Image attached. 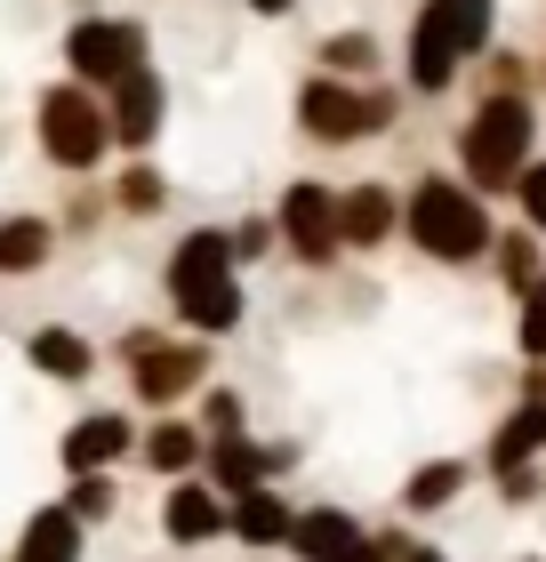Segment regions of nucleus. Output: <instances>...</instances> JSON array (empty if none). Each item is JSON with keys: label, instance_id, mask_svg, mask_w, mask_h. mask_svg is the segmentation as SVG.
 <instances>
[{"label": "nucleus", "instance_id": "nucleus-35", "mask_svg": "<svg viewBox=\"0 0 546 562\" xmlns=\"http://www.w3.org/2000/svg\"><path fill=\"white\" fill-rule=\"evenodd\" d=\"M514 402H538V411H546V362H523V370H514Z\"/></svg>", "mask_w": 546, "mask_h": 562}, {"label": "nucleus", "instance_id": "nucleus-5", "mask_svg": "<svg viewBox=\"0 0 546 562\" xmlns=\"http://www.w3.org/2000/svg\"><path fill=\"white\" fill-rule=\"evenodd\" d=\"M113 362L129 378V411L161 418V411H193V394L218 378V346L186 338V329H169V322H129L113 338Z\"/></svg>", "mask_w": 546, "mask_h": 562}, {"label": "nucleus", "instance_id": "nucleus-8", "mask_svg": "<svg viewBox=\"0 0 546 562\" xmlns=\"http://www.w3.org/2000/svg\"><path fill=\"white\" fill-rule=\"evenodd\" d=\"M266 217H274L281 258H290L298 273H337L346 266V249H337V186L330 177H281Z\"/></svg>", "mask_w": 546, "mask_h": 562}, {"label": "nucleus", "instance_id": "nucleus-23", "mask_svg": "<svg viewBox=\"0 0 546 562\" xmlns=\"http://www.w3.org/2000/svg\"><path fill=\"white\" fill-rule=\"evenodd\" d=\"M531 458H546V411L538 402H506V411L490 418V434H482L475 467H531Z\"/></svg>", "mask_w": 546, "mask_h": 562}, {"label": "nucleus", "instance_id": "nucleus-14", "mask_svg": "<svg viewBox=\"0 0 546 562\" xmlns=\"http://www.w3.org/2000/svg\"><path fill=\"white\" fill-rule=\"evenodd\" d=\"M482 482V467L466 450H434L419 458V467L402 474V491H394V515L402 522H442V515H458V498Z\"/></svg>", "mask_w": 546, "mask_h": 562}, {"label": "nucleus", "instance_id": "nucleus-24", "mask_svg": "<svg viewBox=\"0 0 546 562\" xmlns=\"http://www.w3.org/2000/svg\"><path fill=\"white\" fill-rule=\"evenodd\" d=\"M458 97L475 105V97H531L538 105V81H531V48H482L475 65H466V81H458Z\"/></svg>", "mask_w": 546, "mask_h": 562}, {"label": "nucleus", "instance_id": "nucleus-21", "mask_svg": "<svg viewBox=\"0 0 546 562\" xmlns=\"http://www.w3.org/2000/svg\"><path fill=\"white\" fill-rule=\"evenodd\" d=\"M361 530H370V522H361L346 498H298V522H290V547H281V554H290V562H330V554H346Z\"/></svg>", "mask_w": 546, "mask_h": 562}, {"label": "nucleus", "instance_id": "nucleus-18", "mask_svg": "<svg viewBox=\"0 0 546 562\" xmlns=\"http://www.w3.org/2000/svg\"><path fill=\"white\" fill-rule=\"evenodd\" d=\"M314 72H330V81H386L394 72V41L378 33V24H330V33H314Z\"/></svg>", "mask_w": 546, "mask_h": 562}, {"label": "nucleus", "instance_id": "nucleus-38", "mask_svg": "<svg viewBox=\"0 0 546 562\" xmlns=\"http://www.w3.org/2000/svg\"><path fill=\"white\" fill-rule=\"evenodd\" d=\"M531 81H538V105H546V41L531 48Z\"/></svg>", "mask_w": 546, "mask_h": 562}, {"label": "nucleus", "instance_id": "nucleus-3", "mask_svg": "<svg viewBox=\"0 0 546 562\" xmlns=\"http://www.w3.org/2000/svg\"><path fill=\"white\" fill-rule=\"evenodd\" d=\"M499 241V210L458 186V169H410L402 186V249H419L434 273H475Z\"/></svg>", "mask_w": 546, "mask_h": 562}, {"label": "nucleus", "instance_id": "nucleus-30", "mask_svg": "<svg viewBox=\"0 0 546 562\" xmlns=\"http://www.w3.org/2000/svg\"><path fill=\"white\" fill-rule=\"evenodd\" d=\"M225 249H233V266H242V273H257L266 258H281V241H274V217H266V210H242V217L225 225Z\"/></svg>", "mask_w": 546, "mask_h": 562}, {"label": "nucleus", "instance_id": "nucleus-37", "mask_svg": "<svg viewBox=\"0 0 546 562\" xmlns=\"http://www.w3.org/2000/svg\"><path fill=\"white\" fill-rule=\"evenodd\" d=\"M402 562H458V554L442 547V539H410V554H402Z\"/></svg>", "mask_w": 546, "mask_h": 562}, {"label": "nucleus", "instance_id": "nucleus-20", "mask_svg": "<svg viewBox=\"0 0 546 562\" xmlns=\"http://www.w3.org/2000/svg\"><path fill=\"white\" fill-rule=\"evenodd\" d=\"M105 201H113L121 225H161V217L177 210V177L153 161V153H137V161H121V169L105 177Z\"/></svg>", "mask_w": 546, "mask_h": 562}, {"label": "nucleus", "instance_id": "nucleus-9", "mask_svg": "<svg viewBox=\"0 0 546 562\" xmlns=\"http://www.w3.org/2000/svg\"><path fill=\"white\" fill-rule=\"evenodd\" d=\"M290 130L314 145V153H354V145H370V130H361V89H354V81H330V72L305 65L298 89H290Z\"/></svg>", "mask_w": 546, "mask_h": 562}, {"label": "nucleus", "instance_id": "nucleus-4", "mask_svg": "<svg viewBox=\"0 0 546 562\" xmlns=\"http://www.w3.org/2000/svg\"><path fill=\"white\" fill-rule=\"evenodd\" d=\"M531 161H538V105L531 97H475V105L450 121V169L490 210L514 193V177Z\"/></svg>", "mask_w": 546, "mask_h": 562}, {"label": "nucleus", "instance_id": "nucleus-31", "mask_svg": "<svg viewBox=\"0 0 546 562\" xmlns=\"http://www.w3.org/2000/svg\"><path fill=\"white\" fill-rule=\"evenodd\" d=\"M514 362H546V281L514 297Z\"/></svg>", "mask_w": 546, "mask_h": 562}, {"label": "nucleus", "instance_id": "nucleus-34", "mask_svg": "<svg viewBox=\"0 0 546 562\" xmlns=\"http://www.w3.org/2000/svg\"><path fill=\"white\" fill-rule=\"evenodd\" d=\"M257 442H266V482L290 491V474L305 467V442H290V434H257Z\"/></svg>", "mask_w": 546, "mask_h": 562}, {"label": "nucleus", "instance_id": "nucleus-10", "mask_svg": "<svg viewBox=\"0 0 546 562\" xmlns=\"http://www.w3.org/2000/svg\"><path fill=\"white\" fill-rule=\"evenodd\" d=\"M402 241V186L394 177H346L337 186V249L346 258H386Z\"/></svg>", "mask_w": 546, "mask_h": 562}, {"label": "nucleus", "instance_id": "nucleus-17", "mask_svg": "<svg viewBox=\"0 0 546 562\" xmlns=\"http://www.w3.org/2000/svg\"><path fill=\"white\" fill-rule=\"evenodd\" d=\"M201 426H193V411H161V418H137V458L129 467L137 474H153V482H186V474H201Z\"/></svg>", "mask_w": 546, "mask_h": 562}, {"label": "nucleus", "instance_id": "nucleus-36", "mask_svg": "<svg viewBox=\"0 0 546 562\" xmlns=\"http://www.w3.org/2000/svg\"><path fill=\"white\" fill-rule=\"evenodd\" d=\"M305 9V0H242V16H257V24H290Z\"/></svg>", "mask_w": 546, "mask_h": 562}, {"label": "nucleus", "instance_id": "nucleus-7", "mask_svg": "<svg viewBox=\"0 0 546 562\" xmlns=\"http://www.w3.org/2000/svg\"><path fill=\"white\" fill-rule=\"evenodd\" d=\"M57 57H65V81H81V89L105 97L137 65H153V24L137 9H81L57 33Z\"/></svg>", "mask_w": 546, "mask_h": 562}, {"label": "nucleus", "instance_id": "nucleus-1", "mask_svg": "<svg viewBox=\"0 0 546 562\" xmlns=\"http://www.w3.org/2000/svg\"><path fill=\"white\" fill-rule=\"evenodd\" d=\"M499 24L506 9L499 0H419L394 41V81L410 105H442V97H458L466 65L482 57V48H499Z\"/></svg>", "mask_w": 546, "mask_h": 562}, {"label": "nucleus", "instance_id": "nucleus-26", "mask_svg": "<svg viewBox=\"0 0 546 562\" xmlns=\"http://www.w3.org/2000/svg\"><path fill=\"white\" fill-rule=\"evenodd\" d=\"M482 266L499 273V290H506V297H523L531 281H546V241L523 234V225H499V241H490V258H482Z\"/></svg>", "mask_w": 546, "mask_h": 562}, {"label": "nucleus", "instance_id": "nucleus-27", "mask_svg": "<svg viewBox=\"0 0 546 562\" xmlns=\"http://www.w3.org/2000/svg\"><path fill=\"white\" fill-rule=\"evenodd\" d=\"M48 217H57V234H65V241H97V234H105V225H113L105 177H65V201H57V210H48Z\"/></svg>", "mask_w": 546, "mask_h": 562}, {"label": "nucleus", "instance_id": "nucleus-11", "mask_svg": "<svg viewBox=\"0 0 546 562\" xmlns=\"http://www.w3.org/2000/svg\"><path fill=\"white\" fill-rule=\"evenodd\" d=\"M129 458H137V411H129V402L73 411V426L57 434V467L65 474H121Z\"/></svg>", "mask_w": 546, "mask_h": 562}, {"label": "nucleus", "instance_id": "nucleus-12", "mask_svg": "<svg viewBox=\"0 0 546 562\" xmlns=\"http://www.w3.org/2000/svg\"><path fill=\"white\" fill-rule=\"evenodd\" d=\"M105 121H113V161H137V153L161 145L169 130V81H161V65H137L129 81L105 89Z\"/></svg>", "mask_w": 546, "mask_h": 562}, {"label": "nucleus", "instance_id": "nucleus-22", "mask_svg": "<svg viewBox=\"0 0 546 562\" xmlns=\"http://www.w3.org/2000/svg\"><path fill=\"white\" fill-rule=\"evenodd\" d=\"M9 562H89V530L65 515V498H41L33 515L16 522Z\"/></svg>", "mask_w": 546, "mask_h": 562}, {"label": "nucleus", "instance_id": "nucleus-2", "mask_svg": "<svg viewBox=\"0 0 546 562\" xmlns=\"http://www.w3.org/2000/svg\"><path fill=\"white\" fill-rule=\"evenodd\" d=\"M161 305H169V329L186 338H210L225 346L233 329L249 322V273L233 266L225 249V225H186L161 258Z\"/></svg>", "mask_w": 546, "mask_h": 562}, {"label": "nucleus", "instance_id": "nucleus-13", "mask_svg": "<svg viewBox=\"0 0 546 562\" xmlns=\"http://www.w3.org/2000/svg\"><path fill=\"white\" fill-rule=\"evenodd\" d=\"M153 522H161V539H169L177 554H210V547H225V498H218L201 474L161 482V498H153Z\"/></svg>", "mask_w": 546, "mask_h": 562}, {"label": "nucleus", "instance_id": "nucleus-32", "mask_svg": "<svg viewBox=\"0 0 546 562\" xmlns=\"http://www.w3.org/2000/svg\"><path fill=\"white\" fill-rule=\"evenodd\" d=\"M506 201H514V225L546 241V153H538V161H531L523 177H514V193H506Z\"/></svg>", "mask_w": 546, "mask_h": 562}, {"label": "nucleus", "instance_id": "nucleus-25", "mask_svg": "<svg viewBox=\"0 0 546 562\" xmlns=\"http://www.w3.org/2000/svg\"><path fill=\"white\" fill-rule=\"evenodd\" d=\"M201 482H210L218 498H242V491H257V482H266V442H257V434L210 442V450H201Z\"/></svg>", "mask_w": 546, "mask_h": 562}, {"label": "nucleus", "instance_id": "nucleus-16", "mask_svg": "<svg viewBox=\"0 0 546 562\" xmlns=\"http://www.w3.org/2000/svg\"><path fill=\"white\" fill-rule=\"evenodd\" d=\"M290 522H298V498L281 482H257V491L225 498V547H242V554H281Z\"/></svg>", "mask_w": 546, "mask_h": 562}, {"label": "nucleus", "instance_id": "nucleus-28", "mask_svg": "<svg viewBox=\"0 0 546 562\" xmlns=\"http://www.w3.org/2000/svg\"><path fill=\"white\" fill-rule=\"evenodd\" d=\"M193 426H201V442H233V434H249V394L233 386V378H210V386L193 394Z\"/></svg>", "mask_w": 546, "mask_h": 562}, {"label": "nucleus", "instance_id": "nucleus-6", "mask_svg": "<svg viewBox=\"0 0 546 562\" xmlns=\"http://www.w3.org/2000/svg\"><path fill=\"white\" fill-rule=\"evenodd\" d=\"M33 153L57 177H105L113 161V121H105V97L81 89V81H41L33 89Z\"/></svg>", "mask_w": 546, "mask_h": 562}, {"label": "nucleus", "instance_id": "nucleus-19", "mask_svg": "<svg viewBox=\"0 0 546 562\" xmlns=\"http://www.w3.org/2000/svg\"><path fill=\"white\" fill-rule=\"evenodd\" d=\"M57 217L48 210H0V281H41L48 266H57Z\"/></svg>", "mask_w": 546, "mask_h": 562}, {"label": "nucleus", "instance_id": "nucleus-39", "mask_svg": "<svg viewBox=\"0 0 546 562\" xmlns=\"http://www.w3.org/2000/svg\"><path fill=\"white\" fill-rule=\"evenodd\" d=\"M249 562H274V554H249Z\"/></svg>", "mask_w": 546, "mask_h": 562}, {"label": "nucleus", "instance_id": "nucleus-33", "mask_svg": "<svg viewBox=\"0 0 546 562\" xmlns=\"http://www.w3.org/2000/svg\"><path fill=\"white\" fill-rule=\"evenodd\" d=\"M490 491H499V506H538L546 498V458H531V467H482Z\"/></svg>", "mask_w": 546, "mask_h": 562}, {"label": "nucleus", "instance_id": "nucleus-29", "mask_svg": "<svg viewBox=\"0 0 546 562\" xmlns=\"http://www.w3.org/2000/svg\"><path fill=\"white\" fill-rule=\"evenodd\" d=\"M65 515L81 530L121 522V474H65Z\"/></svg>", "mask_w": 546, "mask_h": 562}, {"label": "nucleus", "instance_id": "nucleus-15", "mask_svg": "<svg viewBox=\"0 0 546 562\" xmlns=\"http://www.w3.org/2000/svg\"><path fill=\"white\" fill-rule=\"evenodd\" d=\"M16 353H24L33 378H48V386H89V378L105 370V346H97L89 329H73V322H33L16 338Z\"/></svg>", "mask_w": 546, "mask_h": 562}]
</instances>
